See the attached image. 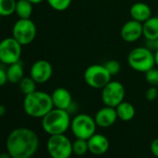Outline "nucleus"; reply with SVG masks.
Instances as JSON below:
<instances>
[{
  "mask_svg": "<svg viewBox=\"0 0 158 158\" xmlns=\"http://www.w3.org/2000/svg\"><path fill=\"white\" fill-rule=\"evenodd\" d=\"M143 36L146 40L158 38V17H151L142 23Z\"/></svg>",
  "mask_w": 158,
  "mask_h": 158,
  "instance_id": "obj_19",
  "label": "nucleus"
},
{
  "mask_svg": "<svg viewBox=\"0 0 158 158\" xmlns=\"http://www.w3.org/2000/svg\"><path fill=\"white\" fill-rule=\"evenodd\" d=\"M19 87H20V90L22 91V93H23L24 95H28L36 90V82L31 76L29 77L24 76L20 81Z\"/></svg>",
  "mask_w": 158,
  "mask_h": 158,
  "instance_id": "obj_21",
  "label": "nucleus"
},
{
  "mask_svg": "<svg viewBox=\"0 0 158 158\" xmlns=\"http://www.w3.org/2000/svg\"><path fill=\"white\" fill-rule=\"evenodd\" d=\"M71 121L68 111L53 108L42 118V127L48 135L64 134L70 128Z\"/></svg>",
  "mask_w": 158,
  "mask_h": 158,
  "instance_id": "obj_3",
  "label": "nucleus"
},
{
  "mask_svg": "<svg viewBox=\"0 0 158 158\" xmlns=\"http://www.w3.org/2000/svg\"><path fill=\"white\" fill-rule=\"evenodd\" d=\"M0 22H1V16H0Z\"/></svg>",
  "mask_w": 158,
  "mask_h": 158,
  "instance_id": "obj_35",
  "label": "nucleus"
},
{
  "mask_svg": "<svg viewBox=\"0 0 158 158\" xmlns=\"http://www.w3.org/2000/svg\"><path fill=\"white\" fill-rule=\"evenodd\" d=\"M154 60H155V65L158 67V50L154 52Z\"/></svg>",
  "mask_w": 158,
  "mask_h": 158,
  "instance_id": "obj_34",
  "label": "nucleus"
},
{
  "mask_svg": "<svg viewBox=\"0 0 158 158\" xmlns=\"http://www.w3.org/2000/svg\"><path fill=\"white\" fill-rule=\"evenodd\" d=\"M28 1H30L34 5H36V4H40L41 2H43L44 0H28Z\"/></svg>",
  "mask_w": 158,
  "mask_h": 158,
  "instance_id": "obj_33",
  "label": "nucleus"
},
{
  "mask_svg": "<svg viewBox=\"0 0 158 158\" xmlns=\"http://www.w3.org/2000/svg\"><path fill=\"white\" fill-rule=\"evenodd\" d=\"M120 35L125 42H136L143 35L142 23L131 19L124 23V25L121 28Z\"/></svg>",
  "mask_w": 158,
  "mask_h": 158,
  "instance_id": "obj_12",
  "label": "nucleus"
},
{
  "mask_svg": "<svg viewBox=\"0 0 158 158\" xmlns=\"http://www.w3.org/2000/svg\"><path fill=\"white\" fill-rule=\"evenodd\" d=\"M54 108L66 110L69 112L73 104V98L70 91L65 88H57L51 93Z\"/></svg>",
  "mask_w": 158,
  "mask_h": 158,
  "instance_id": "obj_14",
  "label": "nucleus"
},
{
  "mask_svg": "<svg viewBox=\"0 0 158 158\" xmlns=\"http://www.w3.org/2000/svg\"><path fill=\"white\" fill-rule=\"evenodd\" d=\"M33 5L28 0H18L16 1L15 13L19 19H30L33 14Z\"/></svg>",
  "mask_w": 158,
  "mask_h": 158,
  "instance_id": "obj_20",
  "label": "nucleus"
},
{
  "mask_svg": "<svg viewBox=\"0 0 158 158\" xmlns=\"http://www.w3.org/2000/svg\"><path fill=\"white\" fill-rule=\"evenodd\" d=\"M117 118L118 116H117L115 108L106 106V105L101 108L94 116L97 126L100 127H103V128L112 127L116 122Z\"/></svg>",
  "mask_w": 158,
  "mask_h": 158,
  "instance_id": "obj_13",
  "label": "nucleus"
},
{
  "mask_svg": "<svg viewBox=\"0 0 158 158\" xmlns=\"http://www.w3.org/2000/svg\"><path fill=\"white\" fill-rule=\"evenodd\" d=\"M53 68L49 61L46 60H36L30 69V76L36 84H44L51 78Z\"/></svg>",
  "mask_w": 158,
  "mask_h": 158,
  "instance_id": "obj_11",
  "label": "nucleus"
},
{
  "mask_svg": "<svg viewBox=\"0 0 158 158\" xmlns=\"http://www.w3.org/2000/svg\"><path fill=\"white\" fill-rule=\"evenodd\" d=\"M127 62L134 71L145 73L155 65L154 53L147 47L135 48L128 53Z\"/></svg>",
  "mask_w": 158,
  "mask_h": 158,
  "instance_id": "obj_4",
  "label": "nucleus"
},
{
  "mask_svg": "<svg viewBox=\"0 0 158 158\" xmlns=\"http://www.w3.org/2000/svg\"><path fill=\"white\" fill-rule=\"evenodd\" d=\"M47 149L51 158H70L73 152V142L64 134L50 135Z\"/></svg>",
  "mask_w": 158,
  "mask_h": 158,
  "instance_id": "obj_7",
  "label": "nucleus"
},
{
  "mask_svg": "<svg viewBox=\"0 0 158 158\" xmlns=\"http://www.w3.org/2000/svg\"><path fill=\"white\" fill-rule=\"evenodd\" d=\"M115 110L118 118L124 122H128L132 120L136 114V109L134 105L127 102H122L119 105L115 107Z\"/></svg>",
  "mask_w": 158,
  "mask_h": 158,
  "instance_id": "obj_18",
  "label": "nucleus"
},
{
  "mask_svg": "<svg viewBox=\"0 0 158 158\" xmlns=\"http://www.w3.org/2000/svg\"><path fill=\"white\" fill-rule=\"evenodd\" d=\"M158 97V90H157V88L156 87H150L146 93H145V98L148 102H152L154 100H156Z\"/></svg>",
  "mask_w": 158,
  "mask_h": 158,
  "instance_id": "obj_27",
  "label": "nucleus"
},
{
  "mask_svg": "<svg viewBox=\"0 0 158 158\" xmlns=\"http://www.w3.org/2000/svg\"><path fill=\"white\" fill-rule=\"evenodd\" d=\"M0 158H12L11 155L7 152H1L0 153Z\"/></svg>",
  "mask_w": 158,
  "mask_h": 158,
  "instance_id": "obj_32",
  "label": "nucleus"
},
{
  "mask_svg": "<svg viewBox=\"0 0 158 158\" xmlns=\"http://www.w3.org/2000/svg\"><path fill=\"white\" fill-rule=\"evenodd\" d=\"M84 80L89 87L102 89L112 80V75L107 71L104 64H92L85 70Z\"/></svg>",
  "mask_w": 158,
  "mask_h": 158,
  "instance_id": "obj_6",
  "label": "nucleus"
},
{
  "mask_svg": "<svg viewBox=\"0 0 158 158\" xmlns=\"http://www.w3.org/2000/svg\"><path fill=\"white\" fill-rule=\"evenodd\" d=\"M97 127L94 117L87 114H80L72 119L70 128L76 139H89L96 133Z\"/></svg>",
  "mask_w": 158,
  "mask_h": 158,
  "instance_id": "obj_5",
  "label": "nucleus"
},
{
  "mask_svg": "<svg viewBox=\"0 0 158 158\" xmlns=\"http://www.w3.org/2000/svg\"><path fill=\"white\" fill-rule=\"evenodd\" d=\"M88 145L89 151L92 154L102 155L108 151L110 147V142L104 135L95 133L88 139Z\"/></svg>",
  "mask_w": 158,
  "mask_h": 158,
  "instance_id": "obj_15",
  "label": "nucleus"
},
{
  "mask_svg": "<svg viewBox=\"0 0 158 158\" xmlns=\"http://www.w3.org/2000/svg\"><path fill=\"white\" fill-rule=\"evenodd\" d=\"M53 108L51 95L44 91L35 90L24 97L23 109L25 114L31 117L43 118Z\"/></svg>",
  "mask_w": 158,
  "mask_h": 158,
  "instance_id": "obj_2",
  "label": "nucleus"
},
{
  "mask_svg": "<svg viewBox=\"0 0 158 158\" xmlns=\"http://www.w3.org/2000/svg\"><path fill=\"white\" fill-rule=\"evenodd\" d=\"M129 13L132 20L141 23L152 17V10L150 6L142 2H137L133 4L129 10Z\"/></svg>",
  "mask_w": 158,
  "mask_h": 158,
  "instance_id": "obj_16",
  "label": "nucleus"
},
{
  "mask_svg": "<svg viewBox=\"0 0 158 158\" xmlns=\"http://www.w3.org/2000/svg\"><path fill=\"white\" fill-rule=\"evenodd\" d=\"M38 146V136L27 127L12 130L7 139V152L12 158H31L36 152Z\"/></svg>",
  "mask_w": 158,
  "mask_h": 158,
  "instance_id": "obj_1",
  "label": "nucleus"
},
{
  "mask_svg": "<svg viewBox=\"0 0 158 158\" xmlns=\"http://www.w3.org/2000/svg\"><path fill=\"white\" fill-rule=\"evenodd\" d=\"M104 66H105V68L107 69V71L110 73V74L112 76L116 75L121 70V65L116 60H110L106 61Z\"/></svg>",
  "mask_w": 158,
  "mask_h": 158,
  "instance_id": "obj_26",
  "label": "nucleus"
},
{
  "mask_svg": "<svg viewBox=\"0 0 158 158\" xmlns=\"http://www.w3.org/2000/svg\"><path fill=\"white\" fill-rule=\"evenodd\" d=\"M145 80L152 87H158V69L152 68L145 73Z\"/></svg>",
  "mask_w": 158,
  "mask_h": 158,
  "instance_id": "obj_25",
  "label": "nucleus"
},
{
  "mask_svg": "<svg viewBox=\"0 0 158 158\" xmlns=\"http://www.w3.org/2000/svg\"><path fill=\"white\" fill-rule=\"evenodd\" d=\"M150 149H151L152 153L156 158H158V139H154L152 141L151 146H150Z\"/></svg>",
  "mask_w": 158,
  "mask_h": 158,
  "instance_id": "obj_29",
  "label": "nucleus"
},
{
  "mask_svg": "<svg viewBox=\"0 0 158 158\" xmlns=\"http://www.w3.org/2000/svg\"><path fill=\"white\" fill-rule=\"evenodd\" d=\"M6 114V107L2 104H0V117H2Z\"/></svg>",
  "mask_w": 158,
  "mask_h": 158,
  "instance_id": "obj_31",
  "label": "nucleus"
},
{
  "mask_svg": "<svg viewBox=\"0 0 158 158\" xmlns=\"http://www.w3.org/2000/svg\"><path fill=\"white\" fill-rule=\"evenodd\" d=\"M126 95L125 87L122 83L111 80L104 88L102 89V101L104 105L115 108L124 102Z\"/></svg>",
  "mask_w": 158,
  "mask_h": 158,
  "instance_id": "obj_9",
  "label": "nucleus"
},
{
  "mask_svg": "<svg viewBox=\"0 0 158 158\" xmlns=\"http://www.w3.org/2000/svg\"><path fill=\"white\" fill-rule=\"evenodd\" d=\"M22 45L14 37H7L0 41V61L10 65L20 61L22 56Z\"/></svg>",
  "mask_w": 158,
  "mask_h": 158,
  "instance_id": "obj_10",
  "label": "nucleus"
},
{
  "mask_svg": "<svg viewBox=\"0 0 158 158\" xmlns=\"http://www.w3.org/2000/svg\"><path fill=\"white\" fill-rule=\"evenodd\" d=\"M89 152L88 139H76L73 142V152L78 156L85 155Z\"/></svg>",
  "mask_w": 158,
  "mask_h": 158,
  "instance_id": "obj_23",
  "label": "nucleus"
},
{
  "mask_svg": "<svg viewBox=\"0 0 158 158\" xmlns=\"http://www.w3.org/2000/svg\"><path fill=\"white\" fill-rule=\"evenodd\" d=\"M146 47L152 50L153 53L158 50V38L152 39V40H146Z\"/></svg>",
  "mask_w": 158,
  "mask_h": 158,
  "instance_id": "obj_28",
  "label": "nucleus"
},
{
  "mask_svg": "<svg viewBox=\"0 0 158 158\" xmlns=\"http://www.w3.org/2000/svg\"><path fill=\"white\" fill-rule=\"evenodd\" d=\"M8 80L12 84H19L20 81L24 77V70L21 61L9 65L7 69Z\"/></svg>",
  "mask_w": 158,
  "mask_h": 158,
  "instance_id": "obj_17",
  "label": "nucleus"
},
{
  "mask_svg": "<svg viewBox=\"0 0 158 158\" xmlns=\"http://www.w3.org/2000/svg\"><path fill=\"white\" fill-rule=\"evenodd\" d=\"M36 36V26L31 19H19L13 25L12 37L22 46L31 44Z\"/></svg>",
  "mask_w": 158,
  "mask_h": 158,
  "instance_id": "obj_8",
  "label": "nucleus"
},
{
  "mask_svg": "<svg viewBox=\"0 0 158 158\" xmlns=\"http://www.w3.org/2000/svg\"><path fill=\"white\" fill-rule=\"evenodd\" d=\"M8 75H7V71L4 69L0 68V87L4 86L8 82Z\"/></svg>",
  "mask_w": 158,
  "mask_h": 158,
  "instance_id": "obj_30",
  "label": "nucleus"
},
{
  "mask_svg": "<svg viewBox=\"0 0 158 158\" xmlns=\"http://www.w3.org/2000/svg\"><path fill=\"white\" fill-rule=\"evenodd\" d=\"M16 0H0V16L8 17L15 13Z\"/></svg>",
  "mask_w": 158,
  "mask_h": 158,
  "instance_id": "obj_22",
  "label": "nucleus"
},
{
  "mask_svg": "<svg viewBox=\"0 0 158 158\" xmlns=\"http://www.w3.org/2000/svg\"><path fill=\"white\" fill-rule=\"evenodd\" d=\"M51 9L56 11H64L71 6L72 0H47Z\"/></svg>",
  "mask_w": 158,
  "mask_h": 158,
  "instance_id": "obj_24",
  "label": "nucleus"
}]
</instances>
